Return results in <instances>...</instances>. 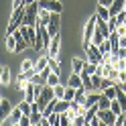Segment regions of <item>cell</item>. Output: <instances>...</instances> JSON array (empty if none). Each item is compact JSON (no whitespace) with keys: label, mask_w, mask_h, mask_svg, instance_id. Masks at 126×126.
Returning a JSON list of instances; mask_svg holds the SVG:
<instances>
[{"label":"cell","mask_w":126,"mask_h":126,"mask_svg":"<svg viewBox=\"0 0 126 126\" xmlns=\"http://www.w3.org/2000/svg\"><path fill=\"white\" fill-rule=\"evenodd\" d=\"M39 18V2H31L25 6V16H22V25L35 27Z\"/></svg>","instance_id":"obj_1"},{"label":"cell","mask_w":126,"mask_h":126,"mask_svg":"<svg viewBox=\"0 0 126 126\" xmlns=\"http://www.w3.org/2000/svg\"><path fill=\"white\" fill-rule=\"evenodd\" d=\"M94 31H96V14H92V18L85 22V29H83V47H90L92 45Z\"/></svg>","instance_id":"obj_2"},{"label":"cell","mask_w":126,"mask_h":126,"mask_svg":"<svg viewBox=\"0 0 126 126\" xmlns=\"http://www.w3.org/2000/svg\"><path fill=\"white\" fill-rule=\"evenodd\" d=\"M85 55H88V61H92V63H104V59H102V53H100V47L98 45H90V47H85Z\"/></svg>","instance_id":"obj_3"},{"label":"cell","mask_w":126,"mask_h":126,"mask_svg":"<svg viewBox=\"0 0 126 126\" xmlns=\"http://www.w3.org/2000/svg\"><path fill=\"white\" fill-rule=\"evenodd\" d=\"M116 116L118 114H114L110 108H106V110H98V118L102 120V124H106V126H114V122H116Z\"/></svg>","instance_id":"obj_4"},{"label":"cell","mask_w":126,"mask_h":126,"mask_svg":"<svg viewBox=\"0 0 126 126\" xmlns=\"http://www.w3.org/2000/svg\"><path fill=\"white\" fill-rule=\"evenodd\" d=\"M37 2H39L41 8H47V10H51V12H59L61 14V10H63V6H61L59 0H37Z\"/></svg>","instance_id":"obj_5"},{"label":"cell","mask_w":126,"mask_h":126,"mask_svg":"<svg viewBox=\"0 0 126 126\" xmlns=\"http://www.w3.org/2000/svg\"><path fill=\"white\" fill-rule=\"evenodd\" d=\"M20 31H22V35H25V39H27V43L33 47L35 45V39H37V27H29V25H20L18 27Z\"/></svg>","instance_id":"obj_6"},{"label":"cell","mask_w":126,"mask_h":126,"mask_svg":"<svg viewBox=\"0 0 126 126\" xmlns=\"http://www.w3.org/2000/svg\"><path fill=\"white\" fill-rule=\"evenodd\" d=\"M47 31H49L51 37L59 33V12H53L51 14V20H49V25H47Z\"/></svg>","instance_id":"obj_7"},{"label":"cell","mask_w":126,"mask_h":126,"mask_svg":"<svg viewBox=\"0 0 126 126\" xmlns=\"http://www.w3.org/2000/svg\"><path fill=\"white\" fill-rule=\"evenodd\" d=\"M14 37H16V49H14V51H16V53H20V51H25L27 49V39H25V35H22V31L20 29H16V31H14V33H12Z\"/></svg>","instance_id":"obj_8"},{"label":"cell","mask_w":126,"mask_h":126,"mask_svg":"<svg viewBox=\"0 0 126 126\" xmlns=\"http://www.w3.org/2000/svg\"><path fill=\"white\" fill-rule=\"evenodd\" d=\"M57 53H59V33L51 37L49 49H47V55H51V57H57Z\"/></svg>","instance_id":"obj_9"},{"label":"cell","mask_w":126,"mask_h":126,"mask_svg":"<svg viewBox=\"0 0 126 126\" xmlns=\"http://www.w3.org/2000/svg\"><path fill=\"white\" fill-rule=\"evenodd\" d=\"M25 100H29V102H35L37 100V92H35V83L33 81H27V85H25Z\"/></svg>","instance_id":"obj_10"},{"label":"cell","mask_w":126,"mask_h":126,"mask_svg":"<svg viewBox=\"0 0 126 126\" xmlns=\"http://www.w3.org/2000/svg\"><path fill=\"white\" fill-rule=\"evenodd\" d=\"M100 96H102V92H100V94L88 92V96H85V100H83V106H85V108H92L94 104H98V102H100Z\"/></svg>","instance_id":"obj_11"},{"label":"cell","mask_w":126,"mask_h":126,"mask_svg":"<svg viewBox=\"0 0 126 126\" xmlns=\"http://www.w3.org/2000/svg\"><path fill=\"white\" fill-rule=\"evenodd\" d=\"M67 85H71V88H83V79H81V73H71V75H69V83Z\"/></svg>","instance_id":"obj_12"},{"label":"cell","mask_w":126,"mask_h":126,"mask_svg":"<svg viewBox=\"0 0 126 126\" xmlns=\"http://www.w3.org/2000/svg\"><path fill=\"white\" fill-rule=\"evenodd\" d=\"M51 14H53L51 10L41 8V6H39V18H37V20H39V22H43V25L47 27V25H49V20H51Z\"/></svg>","instance_id":"obj_13"},{"label":"cell","mask_w":126,"mask_h":126,"mask_svg":"<svg viewBox=\"0 0 126 126\" xmlns=\"http://www.w3.org/2000/svg\"><path fill=\"white\" fill-rule=\"evenodd\" d=\"M108 8H110V14H112V16H116L118 12H122V10H124V0H114V2L110 4Z\"/></svg>","instance_id":"obj_14"},{"label":"cell","mask_w":126,"mask_h":126,"mask_svg":"<svg viewBox=\"0 0 126 126\" xmlns=\"http://www.w3.org/2000/svg\"><path fill=\"white\" fill-rule=\"evenodd\" d=\"M22 118V110L16 106V108H12V112L8 114V122L10 124H18V120Z\"/></svg>","instance_id":"obj_15"},{"label":"cell","mask_w":126,"mask_h":126,"mask_svg":"<svg viewBox=\"0 0 126 126\" xmlns=\"http://www.w3.org/2000/svg\"><path fill=\"white\" fill-rule=\"evenodd\" d=\"M83 73H88V75H94V73H98V63H92V61H88V63H83V69H81Z\"/></svg>","instance_id":"obj_16"},{"label":"cell","mask_w":126,"mask_h":126,"mask_svg":"<svg viewBox=\"0 0 126 126\" xmlns=\"http://www.w3.org/2000/svg\"><path fill=\"white\" fill-rule=\"evenodd\" d=\"M104 39H108V37L102 33V31L98 29V25H96V31H94V37H92V43H94V45H100L102 41H104Z\"/></svg>","instance_id":"obj_17"},{"label":"cell","mask_w":126,"mask_h":126,"mask_svg":"<svg viewBox=\"0 0 126 126\" xmlns=\"http://www.w3.org/2000/svg\"><path fill=\"white\" fill-rule=\"evenodd\" d=\"M96 14H98L100 18H104V20H108L110 16H112V14H110V8H108V6H104V4L98 6V12H96Z\"/></svg>","instance_id":"obj_18"},{"label":"cell","mask_w":126,"mask_h":126,"mask_svg":"<svg viewBox=\"0 0 126 126\" xmlns=\"http://www.w3.org/2000/svg\"><path fill=\"white\" fill-rule=\"evenodd\" d=\"M98 47H100V53H102V55H108L110 51H112V43H110V39H104Z\"/></svg>","instance_id":"obj_19"},{"label":"cell","mask_w":126,"mask_h":126,"mask_svg":"<svg viewBox=\"0 0 126 126\" xmlns=\"http://www.w3.org/2000/svg\"><path fill=\"white\" fill-rule=\"evenodd\" d=\"M12 112V108H10V102H6V100H2L0 102V114H2L4 118H8V114Z\"/></svg>","instance_id":"obj_20"},{"label":"cell","mask_w":126,"mask_h":126,"mask_svg":"<svg viewBox=\"0 0 126 126\" xmlns=\"http://www.w3.org/2000/svg\"><path fill=\"white\" fill-rule=\"evenodd\" d=\"M47 65H49V61H47V55H45V57H41V59L35 63V71H37V73H41Z\"/></svg>","instance_id":"obj_21"},{"label":"cell","mask_w":126,"mask_h":126,"mask_svg":"<svg viewBox=\"0 0 126 126\" xmlns=\"http://www.w3.org/2000/svg\"><path fill=\"white\" fill-rule=\"evenodd\" d=\"M92 83H94V90H96V92H102V75L100 73H94L92 75Z\"/></svg>","instance_id":"obj_22"},{"label":"cell","mask_w":126,"mask_h":126,"mask_svg":"<svg viewBox=\"0 0 126 126\" xmlns=\"http://www.w3.org/2000/svg\"><path fill=\"white\" fill-rule=\"evenodd\" d=\"M6 49H8V51L16 49V37H14V35H6Z\"/></svg>","instance_id":"obj_23"},{"label":"cell","mask_w":126,"mask_h":126,"mask_svg":"<svg viewBox=\"0 0 126 126\" xmlns=\"http://www.w3.org/2000/svg\"><path fill=\"white\" fill-rule=\"evenodd\" d=\"M110 110H112L114 114H122V106H120V102H118V98L110 100Z\"/></svg>","instance_id":"obj_24"},{"label":"cell","mask_w":126,"mask_h":126,"mask_svg":"<svg viewBox=\"0 0 126 126\" xmlns=\"http://www.w3.org/2000/svg\"><path fill=\"white\" fill-rule=\"evenodd\" d=\"M102 92H104V96H108L110 100H114V98L118 96V90H116V85H110V88H104Z\"/></svg>","instance_id":"obj_25"},{"label":"cell","mask_w":126,"mask_h":126,"mask_svg":"<svg viewBox=\"0 0 126 126\" xmlns=\"http://www.w3.org/2000/svg\"><path fill=\"white\" fill-rule=\"evenodd\" d=\"M83 63H85V61H81V59L73 57V61H71V67H73V71H75V73H81V69H83Z\"/></svg>","instance_id":"obj_26"},{"label":"cell","mask_w":126,"mask_h":126,"mask_svg":"<svg viewBox=\"0 0 126 126\" xmlns=\"http://www.w3.org/2000/svg\"><path fill=\"white\" fill-rule=\"evenodd\" d=\"M45 83H47V85H53V88H55V85L59 83V73L51 71V73H49V77H47V81H45Z\"/></svg>","instance_id":"obj_27"},{"label":"cell","mask_w":126,"mask_h":126,"mask_svg":"<svg viewBox=\"0 0 126 126\" xmlns=\"http://www.w3.org/2000/svg\"><path fill=\"white\" fill-rule=\"evenodd\" d=\"M73 126H85V114H75L73 120H71Z\"/></svg>","instance_id":"obj_28"},{"label":"cell","mask_w":126,"mask_h":126,"mask_svg":"<svg viewBox=\"0 0 126 126\" xmlns=\"http://www.w3.org/2000/svg\"><path fill=\"white\" fill-rule=\"evenodd\" d=\"M98 106H100L102 110L110 108V98H108V96H104V92H102V96H100V102H98Z\"/></svg>","instance_id":"obj_29"},{"label":"cell","mask_w":126,"mask_h":126,"mask_svg":"<svg viewBox=\"0 0 126 126\" xmlns=\"http://www.w3.org/2000/svg\"><path fill=\"white\" fill-rule=\"evenodd\" d=\"M47 120H49V124H51V126H59V112L49 114V116H47Z\"/></svg>","instance_id":"obj_30"},{"label":"cell","mask_w":126,"mask_h":126,"mask_svg":"<svg viewBox=\"0 0 126 126\" xmlns=\"http://www.w3.org/2000/svg\"><path fill=\"white\" fill-rule=\"evenodd\" d=\"M53 92H55V98H63V94H65V88H63L61 83H57L53 88Z\"/></svg>","instance_id":"obj_31"},{"label":"cell","mask_w":126,"mask_h":126,"mask_svg":"<svg viewBox=\"0 0 126 126\" xmlns=\"http://www.w3.org/2000/svg\"><path fill=\"white\" fill-rule=\"evenodd\" d=\"M108 27H110V33L116 31V29H118V18H116V16H110V18H108Z\"/></svg>","instance_id":"obj_32"},{"label":"cell","mask_w":126,"mask_h":126,"mask_svg":"<svg viewBox=\"0 0 126 126\" xmlns=\"http://www.w3.org/2000/svg\"><path fill=\"white\" fill-rule=\"evenodd\" d=\"M8 79H10V69L4 67V69H2V83H6Z\"/></svg>","instance_id":"obj_33"},{"label":"cell","mask_w":126,"mask_h":126,"mask_svg":"<svg viewBox=\"0 0 126 126\" xmlns=\"http://www.w3.org/2000/svg\"><path fill=\"white\" fill-rule=\"evenodd\" d=\"M31 81H33V83H45V77H43L41 73H35V75H33V79H31Z\"/></svg>","instance_id":"obj_34"},{"label":"cell","mask_w":126,"mask_h":126,"mask_svg":"<svg viewBox=\"0 0 126 126\" xmlns=\"http://www.w3.org/2000/svg\"><path fill=\"white\" fill-rule=\"evenodd\" d=\"M18 124H20V126H31V118H29L27 114H22V118L18 120Z\"/></svg>","instance_id":"obj_35"},{"label":"cell","mask_w":126,"mask_h":126,"mask_svg":"<svg viewBox=\"0 0 126 126\" xmlns=\"http://www.w3.org/2000/svg\"><path fill=\"white\" fill-rule=\"evenodd\" d=\"M33 67H35V65H33V61H29V59L22 63V71H27V69H33Z\"/></svg>","instance_id":"obj_36"},{"label":"cell","mask_w":126,"mask_h":126,"mask_svg":"<svg viewBox=\"0 0 126 126\" xmlns=\"http://www.w3.org/2000/svg\"><path fill=\"white\" fill-rule=\"evenodd\" d=\"M51 71H53V69H51V67H49V65H47V67H45V69H43V71H41V75H43V77H45V81H47V77H49V73H51Z\"/></svg>","instance_id":"obj_37"},{"label":"cell","mask_w":126,"mask_h":126,"mask_svg":"<svg viewBox=\"0 0 126 126\" xmlns=\"http://www.w3.org/2000/svg\"><path fill=\"white\" fill-rule=\"evenodd\" d=\"M118 81H126V69H120V73H118Z\"/></svg>","instance_id":"obj_38"},{"label":"cell","mask_w":126,"mask_h":126,"mask_svg":"<svg viewBox=\"0 0 126 126\" xmlns=\"http://www.w3.org/2000/svg\"><path fill=\"white\" fill-rule=\"evenodd\" d=\"M112 2H114V0H100V4H104V6H110Z\"/></svg>","instance_id":"obj_39"},{"label":"cell","mask_w":126,"mask_h":126,"mask_svg":"<svg viewBox=\"0 0 126 126\" xmlns=\"http://www.w3.org/2000/svg\"><path fill=\"white\" fill-rule=\"evenodd\" d=\"M2 69H4V65H0V83H2Z\"/></svg>","instance_id":"obj_40"},{"label":"cell","mask_w":126,"mask_h":126,"mask_svg":"<svg viewBox=\"0 0 126 126\" xmlns=\"http://www.w3.org/2000/svg\"><path fill=\"white\" fill-rule=\"evenodd\" d=\"M31 2H37V0H25V4H31Z\"/></svg>","instance_id":"obj_41"},{"label":"cell","mask_w":126,"mask_h":126,"mask_svg":"<svg viewBox=\"0 0 126 126\" xmlns=\"http://www.w3.org/2000/svg\"><path fill=\"white\" fill-rule=\"evenodd\" d=\"M124 12H126V0H124Z\"/></svg>","instance_id":"obj_42"},{"label":"cell","mask_w":126,"mask_h":126,"mask_svg":"<svg viewBox=\"0 0 126 126\" xmlns=\"http://www.w3.org/2000/svg\"><path fill=\"white\" fill-rule=\"evenodd\" d=\"M0 102H2V98H0Z\"/></svg>","instance_id":"obj_43"}]
</instances>
